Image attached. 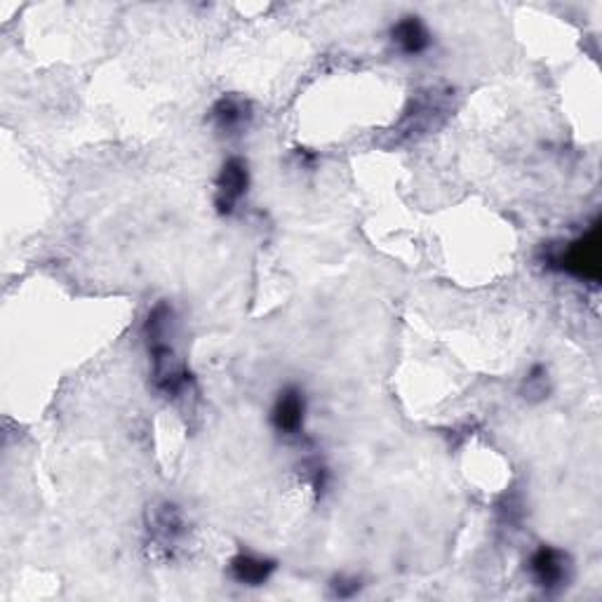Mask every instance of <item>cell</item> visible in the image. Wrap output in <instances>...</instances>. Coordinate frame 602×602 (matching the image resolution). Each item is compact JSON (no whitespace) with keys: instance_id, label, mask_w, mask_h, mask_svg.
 <instances>
[{"instance_id":"obj_1","label":"cell","mask_w":602,"mask_h":602,"mask_svg":"<svg viewBox=\"0 0 602 602\" xmlns=\"http://www.w3.org/2000/svg\"><path fill=\"white\" fill-rule=\"evenodd\" d=\"M174 311L170 304L153 306L144 320V342L151 356V377L156 389L165 398L180 401L186 398V393L194 389V377L188 374L186 365L177 356L174 348Z\"/></svg>"},{"instance_id":"obj_2","label":"cell","mask_w":602,"mask_h":602,"mask_svg":"<svg viewBox=\"0 0 602 602\" xmlns=\"http://www.w3.org/2000/svg\"><path fill=\"white\" fill-rule=\"evenodd\" d=\"M600 259V219H595L589 231H583L581 236L563 245L549 247V253L543 255V267L555 273L577 278V281L598 285L602 275Z\"/></svg>"},{"instance_id":"obj_3","label":"cell","mask_w":602,"mask_h":602,"mask_svg":"<svg viewBox=\"0 0 602 602\" xmlns=\"http://www.w3.org/2000/svg\"><path fill=\"white\" fill-rule=\"evenodd\" d=\"M253 174H249V163L243 156L226 158L214 180V210L222 217H231L241 208V202L249 194Z\"/></svg>"},{"instance_id":"obj_4","label":"cell","mask_w":602,"mask_h":602,"mask_svg":"<svg viewBox=\"0 0 602 602\" xmlns=\"http://www.w3.org/2000/svg\"><path fill=\"white\" fill-rule=\"evenodd\" d=\"M527 572H530L535 586H539L543 593H555L569 583L572 561L563 549L551 546V543H541L527 557Z\"/></svg>"},{"instance_id":"obj_5","label":"cell","mask_w":602,"mask_h":602,"mask_svg":"<svg viewBox=\"0 0 602 602\" xmlns=\"http://www.w3.org/2000/svg\"><path fill=\"white\" fill-rule=\"evenodd\" d=\"M306 415H308V398L304 389L297 384H287L275 393V401L269 413L271 429L278 435L295 440L306 429Z\"/></svg>"},{"instance_id":"obj_6","label":"cell","mask_w":602,"mask_h":602,"mask_svg":"<svg viewBox=\"0 0 602 602\" xmlns=\"http://www.w3.org/2000/svg\"><path fill=\"white\" fill-rule=\"evenodd\" d=\"M389 40L393 50L403 57H421L433 48V34L419 14H403L389 28Z\"/></svg>"},{"instance_id":"obj_7","label":"cell","mask_w":602,"mask_h":602,"mask_svg":"<svg viewBox=\"0 0 602 602\" xmlns=\"http://www.w3.org/2000/svg\"><path fill=\"white\" fill-rule=\"evenodd\" d=\"M253 105L241 95H222L208 111V121L219 135L236 137L253 123Z\"/></svg>"},{"instance_id":"obj_8","label":"cell","mask_w":602,"mask_h":602,"mask_svg":"<svg viewBox=\"0 0 602 602\" xmlns=\"http://www.w3.org/2000/svg\"><path fill=\"white\" fill-rule=\"evenodd\" d=\"M275 569H278L275 561H271V557H267V555H257V553L241 551L229 561L231 579L241 586H249V589L267 583L275 575Z\"/></svg>"},{"instance_id":"obj_9","label":"cell","mask_w":602,"mask_h":602,"mask_svg":"<svg viewBox=\"0 0 602 602\" xmlns=\"http://www.w3.org/2000/svg\"><path fill=\"white\" fill-rule=\"evenodd\" d=\"M186 537V520L182 511L172 504H163L151 520V539L153 546L160 551L174 549Z\"/></svg>"},{"instance_id":"obj_10","label":"cell","mask_w":602,"mask_h":602,"mask_svg":"<svg viewBox=\"0 0 602 602\" xmlns=\"http://www.w3.org/2000/svg\"><path fill=\"white\" fill-rule=\"evenodd\" d=\"M549 367L546 365H532L530 367V372L525 374V386H527V393H532V395H546L549 393Z\"/></svg>"},{"instance_id":"obj_11","label":"cell","mask_w":602,"mask_h":602,"mask_svg":"<svg viewBox=\"0 0 602 602\" xmlns=\"http://www.w3.org/2000/svg\"><path fill=\"white\" fill-rule=\"evenodd\" d=\"M332 591L336 598H354L360 593V579L358 577H348V575H340L334 577V581L330 583Z\"/></svg>"}]
</instances>
